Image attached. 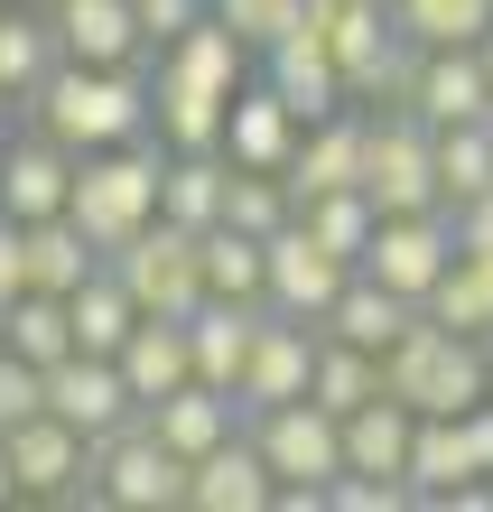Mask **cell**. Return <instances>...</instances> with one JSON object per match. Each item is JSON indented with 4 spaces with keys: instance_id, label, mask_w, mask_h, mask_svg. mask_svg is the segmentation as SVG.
<instances>
[{
    "instance_id": "cell-1",
    "label": "cell",
    "mask_w": 493,
    "mask_h": 512,
    "mask_svg": "<svg viewBox=\"0 0 493 512\" xmlns=\"http://www.w3.org/2000/svg\"><path fill=\"white\" fill-rule=\"evenodd\" d=\"M28 122L84 159V149L149 140V122H159V112H149V75H140V66H75V56H66V66L28 94Z\"/></svg>"
},
{
    "instance_id": "cell-2",
    "label": "cell",
    "mask_w": 493,
    "mask_h": 512,
    "mask_svg": "<svg viewBox=\"0 0 493 512\" xmlns=\"http://www.w3.org/2000/svg\"><path fill=\"white\" fill-rule=\"evenodd\" d=\"M382 391L391 401H410L419 419H447V410H475L484 391H493V345L484 336H456L447 317H428L382 354Z\"/></svg>"
},
{
    "instance_id": "cell-3",
    "label": "cell",
    "mask_w": 493,
    "mask_h": 512,
    "mask_svg": "<svg viewBox=\"0 0 493 512\" xmlns=\"http://www.w3.org/2000/svg\"><path fill=\"white\" fill-rule=\"evenodd\" d=\"M159 168H168V140H121V149H84L75 159V205L66 215L94 233V252H121L131 233L159 215Z\"/></svg>"
},
{
    "instance_id": "cell-4",
    "label": "cell",
    "mask_w": 493,
    "mask_h": 512,
    "mask_svg": "<svg viewBox=\"0 0 493 512\" xmlns=\"http://www.w3.org/2000/svg\"><path fill=\"white\" fill-rule=\"evenodd\" d=\"M252 438H261L270 475H280V503L326 512V485L345 475V419L326 401H280V410H252Z\"/></svg>"
},
{
    "instance_id": "cell-5",
    "label": "cell",
    "mask_w": 493,
    "mask_h": 512,
    "mask_svg": "<svg viewBox=\"0 0 493 512\" xmlns=\"http://www.w3.org/2000/svg\"><path fill=\"white\" fill-rule=\"evenodd\" d=\"M112 270H121V289L140 298L149 317H196L205 308V233L196 224H177V215H149L121 252H103Z\"/></svg>"
},
{
    "instance_id": "cell-6",
    "label": "cell",
    "mask_w": 493,
    "mask_h": 512,
    "mask_svg": "<svg viewBox=\"0 0 493 512\" xmlns=\"http://www.w3.org/2000/svg\"><path fill=\"white\" fill-rule=\"evenodd\" d=\"M196 466L149 429V419H121L112 438H94V494L84 503H112V512H187Z\"/></svg>"
},
{
    "instance_id": "cell-7",
    "label": "cell",
    "mask_w": 493,
    "mask_h": 512,
    "mask_svg": "<svg viewBox=\"0 0 493 512\" xmlns=\"http://www.w3.org/2000/svg\"><path fill=\"white\" fill-rule=\"evenodd\" d=\"M363 196H373L382 215L447 205V187H438V131H428L410 103H382L373 112V140H363Z\"/></svg>"
},
{
    "instance_id": "cell-8",
    "label": "cell",
    "mask_w": 493,
    "mask_h": 512,
    "mask_svg": "<svg viewBox=\"0 0 493 512\" xmlns=\"http://www.w3.org/2000/svg\"><path fill=\"white\" fill-rule=\"evenodd\" d=\"M447 261H456V215L447 205H419V215H382L354 270H373L382 289H400V298L428 308V289L447 280Z\"/></svg>"
},
{
    "instance_id": "cell-9",
    "label": "cell",
    "mask_w": 493,
    "mask_h": 512,
    "mask_svg": "<svg viewBox=\"0 0 493 512\" xmlns=\"http://www.w3.org/2000/svg\"><path fill=\"white\" fill-rule=\"evenodd\" d=\"M10 466H19V503H75V494H94V438L75 429V419H19L10 429Z\"/></svg>"
},
{
    "instance_id": "cell-10",
    "label": "cell",
    "mask_w": 493,
    "mask_h": 512,
    "mask_svg": "<svg viewBox=\"0 0 493 512\" xmlns=\"http://www.w3.org/2000/svg\"><path fill=\"white\" fill-rule=\"evenodd\" d=\"M317 345H326V326L317 317H280V308H261V336H252V364H242V419L252 410H280V401H307V382H317Z\"/></svg>"
},
{
    "instance_id": "cell-11",
    "label": "cell",
    "mask_w": 493,
    "mask_h": 512,
    "mask_svg": "<svg viewBox=\"0 0 493 512\" xmlns=\"http://www.w3.org/2000/svg\"><path fill=\"white\" fill-rule=\"evenodd\" d=\"M345 280H354V261H345V252H326L307 224H280V233H270V289H261V308H280V317H317V326H326V308L345 298Z\"/></svg>"
},
{
    "instance_id": "cell-12",
    "label": "cell",
    "mask_w": 493,
    "mask_h": 512,
    "mask_svg": "<svg viewBox=\"0 0 493 512\" xmlns=\"http://www.w3.org/2000/svg\"><path fill=\"white\" fill-rule=\"evenodd\" d=\"M47 410L56 419H75L84 438H112L121 419H140V391L131 373H121V354H66V364H47Z\"/></svg>"
},
{
    "instance_id": "cell-13",
    "label": "cell",
    "mask_w": 493,
    "mask_h": 512,
    "mask_svg": "<svg viewBox=\"0 0 493 512\" xmlns=\"http://www.w3.org/2000/svg\"><path fill=\"white\" fill-rule=\"evenodd\" d=\"M66 205H75V149L28 122V131L10 140V159H0V215L47 224V215H66Z\"/></svg>"
},
{
    "instance_id": "cell-14",
    "label": "cell",
    "mask_w": 493,
    "mask_h": 512,
    "mask_svg": "<svg viewBox=\"0 0 493 512\" xmlns=\"http://www.w3.org/2000/svg\"><path fill=\"white\" fill-rule=\"evenodd\" d=\"M261 84L298 112V122H326V112L354 103V84H345V66H335V47L317 38V28H289V38L261 56Z\"/></svg>"
},
{
    "instance_id": "cell-15",
    "label": "cell",
    "mask_w": 493,
    "mask_h": 512,
    "mask_svg": "<svg viewBox=\"0 0 493 512\" xmlns=\"http://www.w3.org/2000/svg\"><path fill=\"white\" fill-rule=\"evenodd\" d=\"M400 103H410L428 131H447V122H493V75H484L475 47H419V75H410V94H400Z\"/></svg>"
},
{
    "instance_id": "cell-16",
    "label": "cell",
    "mask_w": 493,
    "mask_h": 512,
    "mask_svg": "<svg viewBox=\"0 0 493 512\" xmlns=\"http://www.w3.org/2000/svg\"><path fill=\"white\" fill-rule=\"evenodd\" d=\"M47 19H56V47L75 66H140L149 56L140 0H47Z\"/></svg>"
},
{
    "instance_id": "cell-17",
    "label": "cell",
    "mask_w": 493,
    "mask_h": 512,
    "mask_svg": "<svg viewBox=\"0 0 493 512\" xmlns=\"http://www.w3.org/2000/svg\"><path fill=\"white\" fill-rule=\"evenodd\" d=\"M280 503V475H270L252 419L214 447V457H196V485H187V512H270Z\"/></svg>"
},
{
    "instance_id": "cell-18",
    "label": "cell",
    "mask_w": 493,
    "mask_h": 512,
    "mask_svg": "<svg viewBox=\"0 0 493 512\" xmlns=\"http://www.w3.org/2000/svg\"><path fill=\"white\" fill-rule=\"evenodd\" d=\"M298 140H307V122L252 75V84L233 94V112H224V159H233V168H280V177H289Z\"/></svg>"
},
{
    "instance_id": "cell-19",
    "label": "cell",
    "mask_w": 493,
    "mask_h": 512,
    "mask_svg": "<svg viewBox=\"0 0 493 512\" xmlns=\"http://www.w3.org/2000/svg\"><path fill=\"white\" fill-rule=\"evenodd\" d=\"M363 140H373V112H326V122H307V140H298V159H289V187H298V205L307 196H335V187H363Z\"/></svg>"
},
{
    "instance_id": "cell-20",
    "label": "cell",
    "mask_w": 493,
    "mask_h": 512,
    "mask_svg": "<svg viewBox=\"0 0 493 512\" xmlns=\"http://www.w3.org/2000/svg\"><path fill=\"white\" fill-rule=\"evenodd\" d=\"M140 419H149V429H159L187 466H196V457H214V447L242 429V401H233V391H214V382H177L168 401H149Z\"/></svg>"
},
{
    "instance_id": "cell-21",
    "label": "cell",
    "mask_w": 493,
    "mask_h": 512,
    "mask_svg": "<svg viewBox=\"0 0 493 512\" xmlns=\"http://www.w3.org/2000/svg\"><path fill=\"white\" fill-rule=\"evenodd\" d=\"M410 485H419V503H456V494L484 485V457H475V438H466V410L419 419V438H410Z\"/></svg>"
},
{
    "instance_id": "cell-22",
    "label": "cell",
    "mask_w": 493,
    "mask_h": 512,
    "mask_svg": "<svg viewBox=\"0 0 493 512\" xmlns=\"http://www.w3.org/2000/svg\"><path fill=\"white\" fill-rule=\"evenodd\" d=\"M419 326V298H400V289H382L373 270H354L345 280V298L326 308V336H345V345H363V354H391L400 336Z\"/></svg>"
},
{
    "instance_id": "cell-23",
    "label": "cell",
    "mask_w": 493,
    "mask_h": 512,
    "mask_svg": "<svg viewBox=\"0 0 493 512\" xmlns=\"http://www.w3.org/2000/svg\"><path fill=\"white\" fill-rule=\"evenodd\" d=\"M187 336H196V382L242 391V364H252V336H261V308H252V298H205V308L187 317Z\"/></svg>"
},
{
    "instance_id": "cell-24",
    "label": "cell",
    "mask_w": 493,
    "mask_h": 512,
    "mask_svg": "<svg viewBox=\"0 0 493 512\" xmlns=\"http://www.w3.org/2000/svg\"><path fill=\"white\" fill-rule=\"evenodd\" d=\"M121 373H131L140 410H149V401H168L177 382H196V336H187V317H140V326H131V345H121Z\"/></svg>"
},
{
    "instance_id": "cell-25",
    "label": "cell",
    "mask_w": 493,
    "mask_h": 512,
    "mask_svg": "<svg viewBox=\"0 0 493 512\" xmlns=\"http://www.w3.org/2000/svg\"><path fill=\"white\" fill-rule=\"evenodd\" d=\"M56 66H66V47H56L47 10H10V19H0V103H28Z\"/></svg>"
},
{
    "instance_id": "cell-26",
    "label": "cell",
    "mask_w": 493,
    "mask_h": 512,
    "mask_svg": "<svg viewBox=\"0 0 493 512\" xmlns=\"http://www.w3.org/2000/svg\"><path fill=\"white\" fill-rule=\"evenodd\" d=\"M66 308H75V345H84V354H121V345H131V326L149 317L140 298L121 289V270H112V261H103L84 289H66Z\"/></svg>"
},
{
    "instance_id": "cell-27",
    "label": "cell",
    "mask_w": 493,
    "mask_h": 512,
    "mask_svg": "<svg viewBox=\"0 0 493 512\" xmlns=\"http://www.w3.org/2000/svg\"><path fill=\"white\" fill-rule=\"evenodd\" d=\"M103 270V252H94V233H84L75 215H47V224H28V289H84Z\"/></svg>"
},
{
    "instance_id": "cell-28",
    "label": "cell",
    "mask_w": 493,
    "mask_h": 512,
    "mask_svg": "<svg viewBox=\"0 0 493 512\" xmlns=\"http://www.w3.org/2000/svg\"><path fill=\"white\" fill-rule=\"evenodd\" d=\"M205 289L214 298H252V308H261L270 243H261V233H242V224H205Z\"/></svg>"
},
{
    "instance_id": "cell-29",
    "label": "cell",
    "mask_w": 493,
    "mask_h": 512,
    "mask_svg": "<svg viewBox=\"0 0 493 512\" xmlns=\"http://www.w3.org/2000/svg\"><path fill=\"white\" fill-rule=\"evenodd\" d=\"M428 317H447L456 336H484L493 345V252H456L447 280L428 289Z\"/></svg>"
},
{
    "instance_id": "cell-30",
    "label": "cell",
    "mask_w": 493,
    "mask_h": 512,
    "mask_svg": "<svg viewBox=\"0 0 493 512\" xmlns=\"http://www.w3.org/2000/svg\"><path fill=\"white\" fill-rule=\"evenodd\" d=\"M307 401H326L335 419H354L363 401H382V354L326 336V345H317V382H307Z\"/></svg>"
},
{
    "instance_id": "cell-31",
    "label": "cell",
    "mask_w": 493,
    "mask_h": 512,
    "mask_svg": "<svg viewBox=\"0 0 493 512\" xmlns=\"http://www.w3.org/2000/svg\"><path fill=\"white\" fill-rule=\"evenodd\" d=\"M10 354H28V364H66V354H75V308L56 289H19L10 298Z\"/></svg>"
},
{
    "instance_id": "cell-32",
    "label": "cell",
    "mask_w": 493,
    "mask_h": 512,
    "mask_svg": "<svg viewBox=\"0 0 493 512\" xmlns=\"http://www.w3.org/2000/svg\"><path fill=\"white\" fill-rule=\"evenodd\" d=\"M391 19L410 28V47H475L493 28V0H391Z\"/></svg>"
},
{
    "instance_id": "cell-33",
    "label": "cell",
    "mask_w": 493,
    "mask_h": 512,
    "mask_svg": "<svg viewBox=\"0 0 493 512\" xmlns=\"http://www.w3.org/2000/svg\"><path fill=\"white\" fill-rule=\"evenodd\" d=\"M298 224L317 233L326 252H345V261H363V243H373V224H382V205L363 196V187H335V196H307V205H298Z\"/></svg>"
},
{
    "instance_id": "cell-34",
    "label": "cell",
    "mask_w": 493,
    "mask_h": 512,
    "mask_svg": "<svg viewBox=\"0 0 493 512\" xmlns=\"http://www.w3.org/2000/svg\"><path fill=\"white\" fill-rule=\"evenodd\" d=\"M438 187H447V205L493 187V122H447L438 131Z\"/></svg>"
},
{
    "instance_id": "cell-35",
    "label": "cell",
    "mask_w": 493,
    "mask_h": 512,
    "mask_svg": "<svg viewBox=\"0 0 493 512\" xmlns=\"http://www.w3.org/2000/svg\"><path fill=\"white\" fill-rule=\"evenodd\" d=\"M214 19H224L252 56H270L289 28H307V0H214Z\"/></svg>"
},
{
    "instance_id": "cell-36",
    "label": "cell",
    "mask_w": 493,
    "mask_h": 512,
    "mask_svg": "<svg viewBox=\"0 0 493 512\" xmlns=\"http://www.w3.org/2000/svg\"><path fill=\"white\" fill-rule=\"evenodd\" d=\"M47 410V364H28V354L0 345V429H19V419Z\"/></svg>"
},
{
    "instance_id": "cell-37",
    "label": "cell",
    "mask_w": 493,
    "mask_h": 512,
    "mask_svg": "<svg viewBox=\"0 0 493 512\" xmlns=\"http://www.w3.org/2000/svg\"><path fill=\"white\" fill-rule=\"evenodd\" d=\"M214 10V0H140V28H149V56H159L168 38H187V28Z\"/></svg>"
},
{
    "instance_id": "cell-38",
    "label": "cell",
    "mask_w": 493,
    "mask_h": 512,
    "mask_svg": "<svg viewBox=\"0 0 493 512\" xmlns=\"http://www.w3.org/2000/svg\"><path fill=\"white\" fill-rule=\"evenodd\" d=\"M19 289H28V224L0 215V298H19Z\"/></svg>"
},
{
    "instance_id": "cell-39",
    "label": "cell",
    "mask_w": 493,
    "mask_h": 512,
    "mask_svg": "<svg viewBox=\"0 0 493 512\" xmlns=\"http://www.w3.org/2000/svg\"><path fill=\"white\" fill-rule=\"evenodd\" d=\"M447 215H456V252H493V187L466 196V205H447Z\"/></svg>"
},
{
    "instance_id": "cell-40",
    "label": "cell",
    "mask_w": 493,
    "mask_h": 512,
    "mask_svg": "<svg viewBox=\"0 0 493 512\" xmlns=\"http://www.w3.org/2000/svg\"><path fill=\"white\" fill-rule=\"evenodd\" d=\"M19 503V466H10V429H0V512Z\"/></svg>"
},
{
    "instance_id": "cell-41",
    "label": "cell",
    "mask_w": 493,
    "mask_h": 512,
    "mask_svg": "<svg viewBox=\"0 0 493 512\" xmlns=\"http://www.w3.org/2000/svg\"><path fill=\"white\" fill-rule=\"evenodd\" d=\"M475 56H484V75H493V28H484V38H475Z\"/></svg>"
},
{
    "instance_id": "cell-42",
    "label": "cell",
    "mask_w": 493,
    "mask_h": 512,
    "mask_svg": "<svg viewBox=\"0 0 493 512\" xmlns=\"http://www.w3.org/2000/svg\"><path fill=\"white\" fill-rule=\"evenodd\" d=\"M0 345H10V298H0Z\"/></svg>"
},
{
    "instance_id": "cell-43",
    "label": "cell",
    "mask_w": 493,
    "mask_h": 512,
    "mask_svg": "<svg viewBox=\"0 0 493 512\" xmlns=\"http://www.w3.org/2000/svg\"><path fill=\"white\" fill-rule=\"evenodd\" d=\"M0 159H10V140H0Z\"/></svg>"
}]
</instances>
